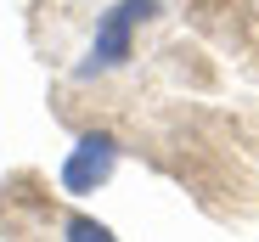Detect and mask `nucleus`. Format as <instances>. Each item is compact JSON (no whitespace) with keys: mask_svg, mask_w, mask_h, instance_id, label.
Segmentation results:
<instances>
[{"mask_svg":"<svg viewBox=\"0 0 259 242\" xmlns=\"http://www.w3.org/2000/svg\"><path fill=\"white\" fill-rule=\"evenodd\" d=\"M158 17V0H113V6L96 17V34L84 45V62H79V79H96V73H113L136 57V34L141 23Z\"/></svg>","mask_w":259,"mask_h":242,"instance_id":"f257e3e1","label":"nucleus"},{"mask_svg":"<svg viewBox=\"0 0 259 242\" xmlns=\"http://www.w3.org/2000/svg\"><path fill=\"white\" fill-rule=\"evenodd\" d=\"M113 164H118V141H113V135H102V130L79 135V141H73V152H68V164H62V191H73V197H79V191L107 186Z\"/></svg>","mask_w":259,"mask_h":242,"instance_id":"f03ea898","label":"nucleus"},{"mask_svg":"<svg viewBox=\"0 0 259 242\" xmlns=\"http://www.w3.org/2000/svg\"><path fill=\"white\" fill-rule=\"evenodd\" d=\"M51 231H57V242H113V231L102 220H84V214H57Z\"/></svg>","mask_w":259,"mask_h":242,"instance_id":"7ed1b4c3","label":"nucleus"}]
</instances>
